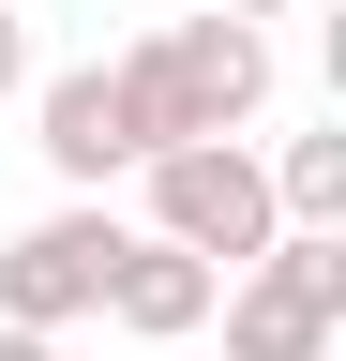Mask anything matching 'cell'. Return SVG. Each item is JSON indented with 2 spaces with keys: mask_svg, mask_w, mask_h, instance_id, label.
<instances>
[{
  "mask_svg": "<svg viewBox=\"0 0 346 361\" xmlns=\"http://www.w3.org/2000/svg\"><path fill=\"white\" fill-rule=\"evenodd\" d=\"M121 241H136V226L121 211H46V226H16V241H0V331H30V346H61L75 316H106V271H121Z\"/></svg>",
  "mask_w": 346,
  "mask_h": 361,
  "instance_id": "obj_3",
  "label": "cell"
},
{
  "mask_svg": "<svg viewBox=\"0 0 346 361\" xmlns=\"http://www.w3.org/2000/svg\"><path fill=\"white\" fill-rule=\"evenodd\" d=\"M211 301H226V286H211L196 256H166V241H121V271H106V316H121L136 346H196Z\"/></svg>",
  "mask_w": 346,
  "mask_h": 361,
  "instance_id": "obj_6",
  "label": "cell"
},
{
  "mask_svg": "<svg viewBox=\"0 0 346 361\" xmlns=\"http://www.w3.org/2000/svg\"><path fill=\"white\" fill-rule=\"evenodd\" d=\"M121 121H136V151H211V135H241L256 106H271V30L241 16H181L151 45H121Z\"/></svg>",
  "mask_w": 346,
  "mask_h": 361,
  "instance_id": "obj_1",
  "label": "cell"
},
{
  "mask_svg": "<svg viewBox=\"0 0 346 361\" xmlns=\"http://www.w3.org/2000/svg\"><path fill=\"white\" fill-rule=\"evenodd\" d=\"M166 361H196V346H166Z\"/></svg>",
  "mask_w": 346,
  "mask_h": 361,
  "instance_id": "obj_10",
  "label": "cell"
},
{
  "mask_svg": "<svg viewBox=\"0 0 346 361\" xmlns=\"http://www.w3.org/2000/svg\"><path fill=\"white\" fill-rule=\"evenodd\" d=\"M16 90H30V16L0 0V106H16Z\"/></svg>",
  "mask_w": 346,
  "mask_h": 361,
  "instance_id": "obj_7",
  "label": "cell"
},
{
  "mask_svg": "<svg viewBox=\"0 0 346 361\" xmlns=\"http://www.w3.org/2000/svg\"><path fill=\"white\" fill-rule=\"evenodd\" d=\"M30 121H46V166H61L91 211H106V180H121V166H151V151H136V121H121V75H106V61L46 75V90H30Z\"/></svg>",
  "mask_w": 346,
  "mask_h": 361,
  "instance_id": "obj_5",
  "label": "cell"
},
{
  "mask_svg": "<svg viewBox=\"0 0 346 361\" xmlns=\"http://www.w3.org/2000/svg\"><path fill=\"white\" fill-rule=\"evenodd\" d=\"M136 241L196 256L211 286H226V271H256L286 226H271V180H256V151H241V135H211V151H151V226H136Z\"/></svg>",
  "mask_w": 346,
  "mask_h": 361,
  "instance_id": "obj_2",
  "label": "cell"
},
{
  "mask_svg": "<svg viewBox=\"0 0 346 361\" xmlns=\"http://www.w3.org/2000/svg\"><path fill=\"white\" fill-rule=\"evenodd\" d=\"M226 361H316L346 316V241H271L256 271H226Z\"/></svg>",
  "mask_w": 346,
  "mask_h": 361,
  "instance_id": "obj_4",
  "label": "cell"
},
{
  "mask_svg": "<svg viewBox=\"0 0 346 361\" xmlns=\"http://www.w3.org/2000/svg\"><path fill=\"white\" fill-rule=\"evenodd\" d=\"M0 361H61V346H30V331H0Z\"/></svg>",
  "mask_w": 346,
  "mask_h": 361,
  "instance_id": "obj_9",
  "label": "cell"
},
{
  "mask_svg": "<svg viewBox=\"0 0 346 361\" xmlns=\"http://www.w3.org/2000/svg\"><path fill=\"white\" fill-rule=\"evenodd\" d=\"M226 16H241V30H256V16H301V0H226Z\"/></svg>",
  "mask_w": 346,
  "mask_h": 361,
  "instance_id": "obj_8",
  "label": "cell"
}]
</instances>
